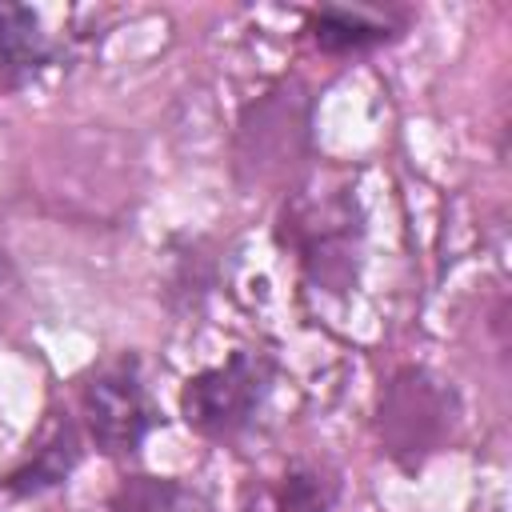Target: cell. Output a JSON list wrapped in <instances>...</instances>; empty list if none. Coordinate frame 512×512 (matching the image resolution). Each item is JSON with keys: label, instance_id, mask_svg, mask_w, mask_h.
Instances as JSON below:
<instances>
[{"label": "cell", "instance_id": "1", "mask_svg": "<svg viewBox=\"0 0 512 512\" xmlns=\"http://www.w3.org/2000/svg\"><path fill=\"white\" fill-rule=\"evenodd\" d=\"M360 204L352 176L316 168L296 180L280 204L276 240L296 256L300 272L324 292H348L360 260Z\"/></svg>", "mask_w": 512, "mask_h": 512}, {"label": "cell", "instance_id": "2", "mask_svg": "<svg viewBox=\"0 0 512 512\" xmlns=\"http://www.w3.org/2000/svg\"><path fill=\"white\" fill-rule=\"evenodd\" d=\"M460 424L456 392L432 376L428 368H396L376 404V436L380 452L400 472H420L440 448H448Z\"/></svg>", "mask_w": 512, "mask_h": 512}, {"label": "cell", "instance_id": "3", "mask_svg": "<svg viewBox=\"0 0 512 512\" xmlns=\"http://www.w3.org/2000/svg\"><path fill=\"white\" fill-rule=\"evenodd\" d=\"M308 124L312 100L296 80L264 92L236 124L232 160L240 184H272L292 172L308 152Z\"/></svg>", "mask_w": 512, "mask_h": 512}, {"label": "cell", "instance_id": "4", "mask_svg": "<svg viewBox=\"0 0 512 512\" xmlns=\"http://www.w3.org/2000/svg\"><path fill=\"white\" fill-rule=\"evenodd\" d=\"M272 384V360L264 352H232L224 364H212L184 380L180 416L192 432L208 440H228L256 416Z\"/></svg>", "mask_w": 512, "mask_h": 512}, {"label": "cell", "instance_id": "5", "mask_svg": "<svg viewBox=\"0 0 512 512\" xmlns=\"http://www.w3.org/2000/svg\"><path fill=\"white\" fill-rule=\"evenodd\" d=\"M80 416H84V432L88 440L104 452V456H136L144 436L156 428V404L144 388L140 376V360L136 356H116L108 364H100L84 388H80Z\"/></svg>", "mask_w": 512, "mask_h": 512}, {"label": "cell", "instance_id": "6", "mask_svg": "<svg viewBox=\"0 0 512 512\" xmlns=\"http://www.w3.org/2000/svg\"><path fill=\"white\" fill-rule=\"evenodd\" d=\"M340 480L328 468L296 464L272 480H248L240 488L236 512H332Z\"/></svg>", "mask_w": 512, "mask_h": 512}, {"label": "cell", "instance_id": "7", "mask_svg": "<svg viewBox=\"0 0 512 512\" xmlns=\"http://www.w3.org/2000/svg\"><path fill=\"white\" fill-rule=\"evenodd\" d=\"M56 56L40 12L28 4H0V92L24 88Z\"/></svg>", "mask_w": 512, "mask_h": 512}, {"label": "cell", "instance_id": "8", "mask_svg": "<svg viewBox=\"0 0 512 512\" xmlns=\"http://www.w3.org/2000/svg\"><path fill=\"white\" fill-rule=\"evenodd\" d=\"M80 464V432L68 416H52L36 440V448L8 472L4 488L16 496H36L44 488H56L60 480L72 476V468Z\"/></svg>", "mask_w": 512, "mask_h": 512}, {"label": "cell", "instance_id": "9", "mask_svg": "<svg viewBox=\"0 0 512 512\" xmlns=\"http://www.w3.org/2000/svg\"><path fill=\"white\" fill-rule=\"evenodd\" d=\"M308 36L316 48L332 52V56H352V52H368L384 40H392V24L380 16H368L364 8H320L308 16Z\"/></svg>", "mask_w": 512, "mask_h": 512}, {"label": "cell", "instance_id": "10", "mask_svg": "<svg viewBox=\"0 0 512 512\" xmlns=\"http://www.w3.org/2000/svg\"><path fill=\"white\" fill-rule=\"evenodd\" d=\"M108 512H188V492L172 476L132 472L112 488Z\"/></svg>", "mask_w": 512, "mask_h": 512}, {"label": "cell", "instance_id": "11", "mask_svg": "<svg viewBox=\"0 0 512 512\" xmlns=\"http://www.w3.org/2000/svg\"><path fill=\"white\" fill-rule=\"evenodd\" d=\"M16 176H20V160H16V148H12L8 128L0 124V208L16 196Z\"/></svg>", "mask_w": 512, "mask_h": 512}, {"label": "cell", "instance_id": "12", "mask_svg": "<svg viewBox=\"0 0 512 512\" xmlns=\"http://www.w3.org/2000/svg\"><path fill=\"white\" fill-rule=\"evenodd\" d=\"M16 300H20V276H16V268H12V260L0 252V324L12 316V308H16Z\"/></svg>", "mask_w": 512, "mask_h": 512}]
</instances>
